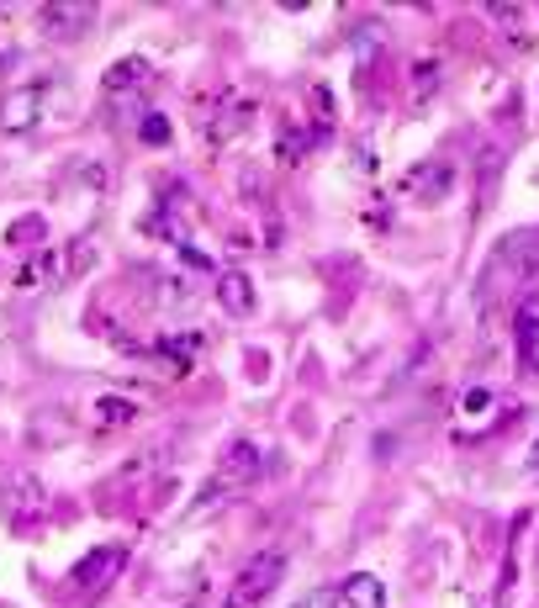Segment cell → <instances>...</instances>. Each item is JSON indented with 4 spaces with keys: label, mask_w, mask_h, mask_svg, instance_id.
I'll return each instance as SVG.
<instances>
[{
    "label": "cell",
    "mask_w": 539,
    "mask_h": 608,
    "mask_svg": "<svg viewBox=\"0 0 539 608\" xmlns=\"http://www.w3.org/2000/svg\"><path fill=\"white\" fill-rule=\"evenodd\" d=\"M43 117V85H27V90H11L6 101H0V127L6 133H27Z\"/></svg>",
    "instance_id": "cell-8"
},
{
    "label": "cell",
    "mask_w": 539,
    "mask_h": 608,
    "mask_svg": "<svg viewBox=\"0 0 539 608\" xmlns=\"http://www.w3.org/2000/svg\"><path fill=\"white\" fill-rule=\"evenodd\" d=\"M122 566H127V550L122 545H101V550H90V556L69 571V582H74V593H96V587H106Z\"/></svg>",
    "instance_id": "cell-6"
},
{
    "label": "cell",
    "mask_w": 539,
    "mask_h": 608,
    "mask_svg": "<svg viewBox=\"0 0 539 608\" xmlns=\"http://www.w3.org/2000/svg\"><path fill=\"white\" fill-rule=\"evenodd\" d=\"M529 466H534V471H539V445H534V455H529Z\"/></svg>",
    "instance_id": "cell-23"
},
{
    "label": "cell",
    "mask_w": 539,
    "mask_h": 608,
    "mask_svg": "<svg viewBox=\"0 0 539 608\" xmlns=\"http://www.w3.org/2000/svg\"><path fill=\"white\" fill-rule=\"evenodd\" d=\"M191 360H196V339H185V334L154 344V365L164 376H185V371H191Z\"/></svg>",
    "instance_id": "cell-12"
},
{
    "label": "cell",
    "mask_w": 539,
    "mask_h": 608,
    "mask_svg": "<svg viewBox=\"0 0 539 608\" xmlns=\"http://www.w3.org/2000/svg\"><path fill=\"white\" fill-rule=\"evenodd\" d=\"M148 80H154L148 59H117L106 69V106L122 122H133V117L143 122L148 117Z\"/></svg>",
    "instance_id": "cell-2"
},
{
    "label": "cell",
    "mask_w": 539,
    "mask_h": 608,
    "mask_svg": "<svg viewBox=\"0 0 539 608\" xmlns=\"http://www.w3.org/2000/svg\"><path fill=\"white\" fill-rule=\"evenodd\" d=\"M339 603L344 608H386V587L370 571H355V577L339 582Z\"/></svg>",
    "instance_id": "cell-11"
},
{
    "label": "cell",
    "mask_w": 539,
    "mask_h": 608,
    "mask_svg": "<svg viewBox=\"0 0 539 608\" xmlns=\"http://www.w3.org/2000/svg\"><path fill=\"white\" fill-rule=\"evenodd\" d=\"M133 402H127V397H101L96 402V423H101V429H122V423H133Z\"/></svg>",
    "instance_id": "cell-16"
},
{
    "label": "cell",
    "mask_w": 539,
    "mask_h": 608,
    "mask_svg": "<svg viewBox=\"0 0 539 608\" xmlns=\"http://www.w3.org/2000/svg\"><path fill=\"white\" fill-rule=\"evenodd\" d=\"M539 275V233H508L503 244L492 249V260L481 265V281H476V302L487 307L497 302L503 291L513 286H529Z\"/></svg>",
    "instance_id": "cell-1"
},
{
    "label": "cell",
    "mask_w": 539,
    "mask_h": 608,
    "mask_svg": "<svg viewBox=\"0 0 539 608\" xmlns=\"http://www.w3.org/2000/svg\"><path fill=\"white\" fill-rule=\"evenodd\" d=\"M244 127H249V101H238V106H228V112H217V117L207 122V138L222 149V143H228V138H238Z\"/></svg>",
    "instance_id": "cell-14"
},
{
    "label": "cell",
    "mask_w": 539,
    "mask_h": 608,
    "mask_svg": "<svg viewBox=\"0 0 539 608\" xmlns=\"http://www.w3.org/2000/svg\"><path fill=\"white\" fill-rule=\"evenodd\" d=\"M434 85H439V64H418V69H413V96L423 101Z\"/></svg>",
    "instance_id": "cell-20"
},
{
    "label": "cell",
    "mask_w": 539,
    "mask_h": 608,
    "mask_svg": "<svg viewBox=\"0 0 539 608\" xmlns=\"http://www.w3.org/2000/svg\"><path fill=\"white\" fill-rule=\"evenodd\" d=\"M339 603V587H318V593H307V598H296L291 608H333Z\"/></svg>",
    "instance_id": "cell-22"
},
{
    "label": "cell",
    "mask_w": 539,
    "mask_h": 608,
    "mask_svg": "<svg viewBox=\"0 0 539 608\" xmlns=\"http://www.w3.org/2000/svg\"><path fill=\"white\" fill-rule=\"evenodd\" d=\"M217 302L228 307V312H238V318H249V312H254V286H249V275H244V270L222 275V281H217Z\"/></svg>",
    "instance_id": "cell-13"
},
{
    "label": "cell",
    "mask_w": 539,
    "mask_h": 608,
    "mask_svg": "<svg viewBox=\"0 0 539 608\" xmlns=\"http://www.w3.org/2000/svg\"><path fill=\"white\" fill-rule=\"evenodd\" d=\"M143 228L154 233V238H164V244H180V249H191V223H185V217H180V196L159 201V207L143 217Z\"/></svg>",
    "instance_id": "cell-9"
},
{
    "label": "cell",
    "mask_w": 539,
    "mask_h": 608,
    "mask_svg": "<svg viewBox=\"0 0 539 608\" xmlns=\"http://www.w3.org/2000/svg\"><path fill=\"white\" fill-rule=\"evenodd\" d=\"M259 471H265V460H259V450L249 445V439H233V445L222 450V460H217V476H212V487H222V492H233V487H249Z\"/></svg>",
    "instance_id": "cell-5"
},
{
    "label": "cell",
    "mask_w": 539,
    "mask_h": 608,
    "mask_svg": "<svg viewBox=\"0 0 539 608\" xmlns=\"http://www.w3.org/2000/svg\"><path fill=\"white\" fill-rule=\"evenodd\" d=\"M64 275H69V265H64V254H59V249H48V254H37L32 265H22V275H16V291H27V297H37V291L59 286Z\"/></svg>",
    "instance_id": "cell-10"
},
{
    "label": "cell",
    "mask_w": 539,
    "mask_h": 608,
    "mask_svg": "<svg viewBox=\"0 0 539 608\" xmlns=\"http://www.w3.org/2000/svg\"><path fill=\"white\" fill-rule=\"evenodd\" d=\"M16 508H22V513L43 508V487H37L32 476H16V482L6 487V503H0V513H16Z\"/></svg>",
    "instance_id": "cell-15"
},
{
    "label": "cell",
    "mask_w": 539,
    "mask_h": 608,
    "mask_svg": "<svg viewBox=\"0 0 539 608\" xmlns=\"http://www.w3.org/2000/svg\"><path fill=\"white\" fill-rule=\"evenodd\" d=\"M492 402H497V397L487 392V386H471V392H466V413H471V418H487Z\"/></svg>",
    "instance_id": "cell-21"
},
{
    "label": "cell",
    "mask_w": 539,
    "mask_h": 608,
    "mask_svg": "<svg viewBox=\"0 0 539 608\" xmlns=\"http://www.w3.org/2000/svg\"><path fill=\"white\" fill-rule=\"evenodd\" d=\"M90 22H96V6H90V0H48V6L37 11V27H43L48 38H80Z\"/></svg>",
    "instance_id": "cell-4"
},
{
    "label": "cell",
    "mask_w": 539,
    "mask_h": 608,
    "mask_svg": "<svg viewBox=\"0 0 539 608\" xmlns=\"http://www.w3.org/2000/svg\"><path fill=\"white\" fill-rule=\"evenodd\" d=\"M281 571H286V550H281V545L259 550V556H254L244 571H238V582H233V593H228V608H259V603L275 593Z\"/></svg>",
    "instance_id": "cell-3"
},
{
    "label": "cell",
    "mask_w": 539,
    "mask_h": 608,
    "mask_svg": "<svg viewBox=\"0 0 539 608\" xmlns=\"http://www.w3.org/2000/svg\"><path fill=\"white\" fill-rule=\"evenodd\" d=\"M450 186H455V170L444 159H429V164H418V170L402 175V191L413 196V201H423V207L444 201V196H450Z\"/></svg>",
    "instance_id": "cell-7"
},
{
    "label": "cell",
    "mask_w": 539,
    "mask_h": 608,
    "mask_svg": "<svg viewBox=\"0 0 539 608\" xmlns=\"http://www.w3.org/2000/svg\"><path fill=\"white\" fill-rule=\"evenodd\" d=\"M43 233H48V228H43V217H27V223H16V228H11V244H16V249H32Z\"/></svg>",
    "instance_id": "cell-19"
},
{
    "label": "cell",
    "mask_w": 539,
    "mask_h": 608,
    "mask_svg": "<svg viewBox=\"0 0 539 608\" xmlns=\"http://www.w3.org/2000/svg\"><path fill=\"white\" fill-rule=\"evenodd\" d=\"M518 355H524V365H539V318L534 312H518Z\"/></svg>",
    "instance_id": "cell-17"
},
{
    "label": "cell",
    "mask_w": 539,
    "mask_h": 608,
    "mask_svg": "<svg viewBox=\"0 0 539 608\" xmlns=\"http://www.w3.org/2000/svg\"><path fill=\"white\" fill-rule=\"evenodd\" d=\"M138 138L154 143V149H164V143H170V122H164V112H148V117L138 122Z\"/></svg>",
    "instance_id": "cell-18"
}]
</instances>
